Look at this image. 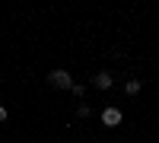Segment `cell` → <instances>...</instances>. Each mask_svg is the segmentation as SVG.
I'll return each instance as SVG.
<instances>
[{
    "mask_svg": "<svg viewBox=\"0 0 159 143\" xmlns=\"http://www.w3.org/2000/svg\"><path fill=\"white\" fill-rule=\"evenodd\" d=\"M0 121H7V105H0Z\"/></svg>",
    "mask_w": 159,
    "mask_h": 143,
    "instance_id": "6",
    "label": "cell"
},
{
    "mask_svg": "<svg viewBox=\"0 0 159 143\" xmlns=\"http://www.w3.org/2000/svg\"><path fill=\"white\" fill-rule=\"evenodd\" d=\"M124 89H127V96H137L140 89H143V83H140V80H127V86H124Z\"/></svg>",
    "mask_w": 159,
    "mask_h": 143,
    "instance_id": "4",
    "label": "cell"
},
{
    "mask_svg": "<svg viewBox=\"0 0 159 143\" xmlns=\"http://www.w3.org/2000/svg\"><path fill=\"white\" fill-rule=\"evenodd\" d=\"M102 124L105 127H118V124H121V111H118V108H105L102 111Z\"/></svg>",
    "mask_w": 159,
    "mask_h": 143,
    "instance_id": "2",
    "label": "cell"
},
{
    "mask_svg": "<svg viewBox=\"0 0 159 143\" xmlns=\"http://www.w3.org/2000/svg\"><path fill=\"white\" fill-rule=\"evenodd\" d=\"M48 83L57 86V89H70V86H73V80H70L67 70H51V73H48Z\"/></svg>",
    "mask_w": 159,
    "mask_h": 143,
    "instance_id": "1",
    "label": "cell"
},
{
    "mask_svg": "<svg viewBox=\"0 0 159 143\" xmlns=\"http://www.w3.org/2000/svg\"><path fill=\"white\" fill-rule=\"evenodd\" d=\"M89 114H92L89 105H80V108H76V118H89Z\"/></svg>",
    "mask_w": 159,
    "mask_h": 143,
    "instance_id": "5",
    "label": "cell"
},
{
    "mask_svg": "<svg viewBox=\"0 0 159 143\" xmlns=\"http://www.w3.org/2000/svg\"><path fill=\"white\" fill-rule=\"evenodd\" d=\"M92 83H96L99 89H111V83H115V80H111V76H108V73H99V76H96V80H92Z\"/></svg>",
    "mask_w": 159,
    "mask_h": 143,
    "instance_id": "3",
    "label": "cell"
}]
</instances>
